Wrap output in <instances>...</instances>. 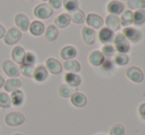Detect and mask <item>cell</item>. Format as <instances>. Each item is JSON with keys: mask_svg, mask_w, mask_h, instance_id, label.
I'll use <instances>...</instances> for the list:
<instances>
[{"mask_svg": "<svg viewBox=\"0 0 145 135\" xmlns=\"http://www.w3.org/2000/svg\"><path fill=\"white\" fill-rule=\"evenodd\" d=\"M114 44H115L116 50H118L120 53H126L130 48L129 42L121 33L116 35V37L114 38Z\"/></svg>", "mask_w": 145, "mask_h": 135, "instance_id": "6da1fadb", "label": "cell"}, {"mask_svg": "<svg viewBox=\"0 0 145 135\" xmlns=\"http://www.w3.org/2000/svg\"><path fill=\"white\" fill-rule=\"evenodd\" d=\"M52 14H54V9L46 3L40 4V5L36 6L34 9V15L36 16L38 19H40V20L48 19Z\"/></svg>", "mask_w": 145, "mask_h": 135, "instance_id": "7a4b0ae2", "label": "cell"}, {"mask_svg": "<svg viewBox=\"0 0 145 135\" xmlns=\"http://www.w3.org/2000/svg\"><path fill=\"white\" fill-rule=\"evenodd\" d=\"M21 37H22L21 31L15 27H12L5 33L4 42H5L6 44H8V46H13V44H17V42H19Z\"/></svg>", "mask_w": 145, "mask_h": 135, "instance_id": "3957f363", "label": "cell"}, {"mask_svg": "<svg viewBox=\"0 0 145 135\" xmlns=\"http://www.w3.org/2000/svg\"><path fill=\"white\" fill-rule=\"evenodd\" d=\"M25 121V116L21 112H12L6 114L5 116V123L9 126H18L21 125Z\"/></svg>", "mask_w": 145, "mask_h": 135, "instance_id": "277c9868", "label": "cell"}, {"mask_svg": "<svg viewBox=\"0 0 145 135\" xmlns=\"http://www.w3.org/2000/svg\"><path fill=\"white\" fill-rule=\"evenodd\" d=\"M2 69H3L4 73L8 77H11V78H17L20 75L19 67L11 60L3 61V63H2Z\"/></svg>", "mask_w": 145, "mask_h": 135, "instance_id": "5b68a950", "label": "cell"}, {"mask_svg": "<svg viewBox=\"0 0 145 135\" xmlns=\"http://www.w3.org/2000/svg\"><path fill=\"white\" fill-rule=\"evenodd\" d=\"M125 75L130 81L134 82V83H141L144 79L143 72L141 71V69L136 66H131L126 69Z\"/></svg>", "mask_w": 145, "mask_h": 135, "instance_id": "8992f818", "label": "cell"}, {"mask_svg": "<svg viewBox=\"0 0 145 135\" xmlns=\"http://www.w3.org/2000/svg\"><path fill=\"white\" fill-rule=\"evenodd\" d=\"M121 34L125 37V38L128 42H131L132 44H136V42H138L141 40V33L134 28L131 27L124 28Z\"/></svg>", "mask_w": 145, "mask_h": 135, "instance_id": "52a82bcc", "label": "cell"}, {"mask_svg": "<svg viewBox=\"0 0 145 135\" xmlns=\"http://www.w3.org/2000/svg\"><path fill=\"white\" fill-rule=\"evenodd\" d=\"M46 68L52 74L56 75L62 71V65L57 59L54 58V57H50L46 60Z\"/></svg>", "mask_w": 145, "mask_h": 135, "instance_id": "ba28073f", "label": "cell"}, {"mask_svg": "<svg viewBox=\"0 0 145 135\" xmlns=\"http://www.w3.org/2000/svg\"><path fill=\"white\" fill-rule=\"evenodd\" d=\"M87 25L89 26V28L92 29H101L104 25V21L102 19L101 16L97 15V14H88L87 17L85 18Z\"/></svg>", "mask_w": 145, "mask_h": 135, "instance_id": "9c48e42d", "label": "cell"}, {"mask_svg": "<svg viewBox=\"0 0 145 135\" xmlns=\"http://www.w3.org/2000/svg\"><path fill=\"white\" fill-rule=\"evenodd\" d=\"M14 22H15L16 26H17V29H20L23 32H27L29 30L30 27V20L29 18L27 17L24 14L20 13L17 14L15 16V19H14Z\"/></svg>", "mask_w": 145, "mask_h": 135, "instance_id": "30bf717a", "label": "cell"}, {"mask_svg": "<svg viewBox=\"0 0 145 135\" xmlns=\"http://www.w3.org/2000/svg\"><path fill=\"white\" fill-rule=\"evenodd\" d=\"M82 40L88 46H92L94 44L96 40V32L94 29L89 28V27H84L82 29Z\"/></svg>", "mask_w": 145, "mask_h": 135, "instance_id": "8fae6325", "label": "cell"}, {"mask_svg": "<svg viewBox=\"0 0 145 135\" xmlns=\"http://www.w3.org/2000/svg\"><path fill=\"white\" fill-rule=\"evenodd\" d=\"M88 60H89L90 64L93 66H100L105 61V56L100 50H93L90 52L89 56H88Z\"/></svg>", "mask_w": 145, "mask_h": 135, "instance_id": "7c38bea8", "label": "cell"}, {"mask_svg": "<svg viewBox=\"0 0 145 135\" xmlns=\"http://www.w3.org/2000/svg\"><path fill=\"white\" fill-rule=\"evenodd\" d=\"M114 38H115V35H114V32L111 31L108 28H102L100 30L99 33V40L102 44H111L114 40Z\"/></svg>", "mask_w": 145, "mask_h": 135, "instance_id": "4fadbf2b", "label": "cell"}, {"mask_svg": "<svg viewBox=\"0 0 145 135\" xmlns=\"http://www.w3.org/2000/svg\"><path fill=\"white\" fill-rule=\"evenodd\" d=\"M105 24L108 29H110L111 31L115 32V31H118L120 29V18L116 15H108L106 17V20H105Z\"/></svg>", "mask_w": 145, "mask_h": 135, "instance_id": "5bb4252c", "label": "cell"}, {"mask_svg": "<svg viewBox=\"0 0 145 135\" xmlns=\"http://www.w3.org/2000/svg\"><path fill=\"white\" fill-rule=\"evenodd\" d=\"M107 9H108V12L111 13L112 15L118 16L123 12L124 5L120 1H118V0H113V1H111L108 4Z\"/></svg>", "mask_w": 145, "mask_h": 135, "instance_id": "9a60e30c", "label": "cell"}, {"mask_svg": "<svg viewBox=\"0 0 145 135\" xmlns=\"http://www.w3.org/2000/svg\"><path fill=\"white\" fill-rule=\"evenodd\" d=\"M70 101H71V104H72L74 107L83 108V107H85L87 104V98L84 94L77 92V93L73 94V95L71 96Z\"/></svg>", "mask_w": 145, "mask_h": 135, "instance_id": "2e32d148", "label": "cell"}, {"mask_svg": "<svg viewBox=\"0 0 145 135\" xmlns=\"http://www.w3.org/2000/svg\"><path fill=\"white\" fill-rule=\"evenodd\" d=\"M22 83L21 80L18 78H10L7 81H5L4 83V89L6 92H9V93H13V92L19 90V88L21 87Z\"/></svg>", "mask_w": 145, "mask_h": 135, "instance_id": "e0dca14e", "label": "cell"}, {"mask_svg": "<svg viewBox=\"0 0 145 135\" xmlns=\"http://www.w3.org/2000/svg\"><path fill=\"white\" fill-rule=\"evenodd\" d=\"M77 92H78L77 87H73V86L67 85V84L61 85L58 89L59 96L62 98H71V96H72L73 94L77 93Z\"/></svg>", "mask_w": 145, "mask_h": 135, "instance_id": "ac0fdd59", "label": "cell"}, {"mask_svg": "<svg viewBox=\"0 0 145 135\" xmlns=\"http://www.w3.org/2000/svg\"><path fill=\"white\" fill-rule=\"evenodd\" d=\"M77 55V50L75 48L71 46H66L61 48L60 50V57L63 60H71Z\"/></svg>", "mask_w": 145, "mask_h": 135, "instance_id": "d6986e66", "label": "cell"}, {"mask_svg": "<svg viewBox=\"0 0 145 135\" xmlns=\"http://www.w3.org/2000/svg\"><path fill=\"white\" fill-rule=\"evenodd\" d=\"M25 53H26L25 50H24L22 46H17L12 50L11 57L17 64H22V63H23L24 56H25Z\"/></svg>", "mask_w": 145, "mask_h": 135, "instance_id": "ffe728a7", "label": "cell"}, {"mask_svg": "<svg viewBox=\"0 0 145 135\" xmlns=\"http://www.w3.org/2000/svg\"><path fill=\"white\" fill-rule=\"evenodd\" d=\"M70 17H69L68 14H60L57 17L54 19V26L56 28L59 29H64L66 27H68L69 24H70Z\"/></svg>", "mask_w": 145, "mask_h": 135, "instance_id": "44dd1931", "label": "cell"}, {"mask_svg": "<svg viewBox=\"0 0 145 135\" xmlns=\"http://www.w3.org/2000/svg\"><path fill=\"white\" fill-rule=\"evenodd\" d=\"M58 37V29L54 25H48L44 33V38L46 42H54Z\"/></svg>", "mask_w": 145, "mask_h": 135, "instance_id": "7402d4cb", "label": "cell"}, {"mask_svg": "<svg viewBox=\"0 0 145 135\" xmlns=\"http://www.w3.org/2000/svg\"><path fill=\"white\" fill-rule=\"evenodd\" d=\"M30 33L35 37H39L44 34V25L40 21H33L32 24H30L29 27Z\"/></svg>", "mask_w": 145, "mask_h": 135, "instance_id": "603a6c76", "label": "cell"}, {"mask_svg": "<svg viewBox=\"0 0 145 135\" xmlns=\"http://www.w3.org/2000/svg\"><path fill=\"white\" fill-rule=\"evenodd\" d=\"M63 68L68 73H78L81 69L80 63L76 60H66L63 63Z\"/></svg>", "mask_w": 145, "mask_h": 135, "instance_id": "cb8c5ba5", "label": "cell"}, {"mask_svg": "<svg viewBox=\"0 0 145 135\" xmlns=\"http://www.w3.org/2000/svg\"><path fill=\"white\" fill-rule=\"evenodd\" d=\"M48 70L44 66L42 65H40L39 67H37L35 69V72H34V79L37 82H44L48 78Z\"/></svg>", "mask_w": 145, "mask_h": 135, "instance_id": "d4e9b609", "label": "cell"}, {"mask_svg": "<svg viewBox=\"0 0 145 135\" xmlns=\"http://www.w3.org/2000/svg\"><path fill=\"white\" fill-rule=\"evenodd\" d=\"M69 17H70V21H72L75 24H82L85 21V16L84 12L80 9H76L72 12H69Z\"/></svg>", "mask_w": 145, "mask_h": 135, "instance_id": "484cf974", "label": "cell"}, {"mask_svg": "<svg viewBox=\"0 0 145 135\" xmlns=\"http://www.w3.org/2000/svg\"><path fill=\"white\" fill-rule=\"evenodd\" d=\"M120 26L123 27H127V26L133 24V12L130 10H126L121 13V16L120 18Z\"/></svg>", "mask_w": 145, "mask_h": 135, "instance_id": "4316f807", "label": "cell"}, {"mask_svg": "<svg viewBox=\"0 0 145 135\" xmlns=\"http://www.w3.org/2000/svg\"><path fill=\"white\" fill-rule=\"evenodd\" d=\"M64 80L67 85L73 86V87H78L82 82L80 76L76 73H66L64 76Z\"/></svg>", "mask_w": 145, "mask_h": 135, "instance_id": "83f0119b", "label": "cell"}, {"mask_svg": "<svg viewBox=\"0 0 145 135\" xmlns=\"http://www.w3.org/2000/svg\"><path fill=\"white\" fill-rule=\"evenodd\" d=\"M11 99V104L14 105L15 107H20L23 105L24 103V94L21 90H17V91L13 92L10 96Z\"/></svg>", "mask_w": 145, "mask_h": 135, "instance_id": "f1b7e54d", "label": "cell"}, {"mask_svg": "<svg viewBox=\"0 0 145 135\" xmlns=\"http://www.w3.org/2000/svg\"><path fill=\"white\" fill-rule=\"evenodd\" d=\"M126 5L130 10H143L145 8V0H126Z\"/></svg>", "mask_w": 145, "mask_h": 135, "instance_id": "f546056e", "label": "cell"}, {"mask_svg": "<svg viewBox=\"0 0 145 135\" xmlns=\"http://www.w3.org/2000/svg\"><path fill=\"white\" fill-rule=\"evenodd\" d=\"M145 23V10H137L133 13V24L142 26Z\"/></svg>", "mask_w": 145, "mask_h": 135, "instance_id": "4dcf8cb0", "label": "cell"}, {"mask_svg": "<svg viewBox=\"0 0 145 135\" xmlns=\"http://www.w3.org/2000/svg\"><path fill=\"white\" fill-rule=\"evenodd\" d=\"M35 66L34 65H27V64H21L19 70L20 73L23 74L25 77H28V78H33L34 76V72H35Z\"/></svg>", "mask_w": 145, "mask_h": 135, "instance_id": "1f68e13d", "label": "cell"}, {"mask_svg": "<svg viewBox=\"0 0 145 135\" xmlns=\"http://www.w3.org/2000/svg\"><path fill=\"white\" fill-rule=\"evenodd\" d=\"M11 99L7 93L0 92V108H9L11 107Z\"/></svg>", "mask_w": 145, "mask_h": 135, "instance_id": "d6a6232c", "label": "cell"}, {"mask_svg": "<svg viewBox=\"0 0 145 135\" xmlns=\"http://www.w3.org/2000/svg\"><path fill=\"white\" fill-rule=\"evenodd\" d=\"M62 5L64 9L68 12H72L78 9V1L77 0H62Z\"/></svg>", "mask_w": 145, "mask_h": 135, "instance_id": "836d02e7", "label": "cell"}, {"mask_svg": "<svg viewBox=\"0 0 145 135\" xmlns=\"http://www.w3.org/2000/svg\"><path fill=\"white\" fill-rule=\"evenodd\" d=\"M129 61V58H128L127 54L126 53H120L118 52V54L115 55V63L118 66H123V65H126Z\"/></svg>", "mask_w": 145, "mask_h": 135, "instance_id": "e575fe53", "label": "cell"}, {"mask_svg": "<svg viewBox=\"0 0 145 135\" xmlns=\"http://www.w3.org/2000/svg\"><path fill=\"white\" fill-rule=\"evenodd\" d=\"M125 133V129L124 126L121 124H114L110 129V135H124Z\"/></svg>", "mask_w": 145, "mask_h": 135, "instance_id": "d590c367", "label": "cell"}, {"mask_svg": "<svg viewBox=\"0 0 145 135\" xmlns=\"http://www.w3.org/2000/svg\"><path fill=\"white\" fill-rule=\"evenodd\" d=\"M102 53L105 57H108V58H110V57L114 56L115 55V52H116V50L115 48H114L113 46H111V44H106V46H104L103 48H102Z\"/></svg>", "mask_w": 145, "mask_h": 135, "instance_id": "8d00e7d4", "label": "cell"}, {"mask_svg": "<svg viewBox=\"0 0 145 135\" xmlns=\"http://www.w3.org/2000/svg\"><path fill=\"white\" fill-rule=\"evenodd\" d=\"M37 61V57L33 52H26L25 56L23 59V63L22 64H27V65H35Z\"/></svg>", "mask_w": 145, "mask_h": 135, "instance_id": "74e56055", "label": "cell"}, {"mask_svg": "<svg viewBox=\"0 0 145 135\" xmlns=\"http://www.w3.org/2000/svg\"><path fill=\"white\" fill-rule=\"evenodd\" d=\"M50 6L52 9H59L62 6V0H48Z\"/></svg>", "mask_w": 145, "mask_h": 135, "instance_id": "f35d334b", "label": "cell"}, {"mask_svg": "<svg viewBox=\"0 0 145 135\" xmlns=\"http://www.w3.org/2000/svg\"><path fill=\"white\" fill-rule=\"evenodd\" d=\"M138 112H139L140 116H141V117L145 120V103H142L141 105L139 106Z\"/></svg>", "mask_w": 145, "mask_h": 135, "instance_id": "ab89813d", "label": "cell"}, {"mask_svg": "<svg viewBox=\"0 0 145 135\" xmlns=\"http://www.w3.org/2000/svg\"><path fill=\"white\" fill-rule=\"evenodd\" d=\"M5 33H6L5 28H4L1 24H0V38H4V36H5Z\"/></svg>", "mask_w": 145, "mask_h": 135, "instance_id": "60d3db41", "label": "cell"}, {"mask_svg": "<svg viewBox=\"0 0 145 135\" xmlns=\"http://www.w3.org/2000/svg\"><path fill=\"white\" fill-rule=\"evenodd\" d=\"M4 83H5V80H4L3 77L0 75V88H2L4 86Z\"/></svg>", "mask_w": 145, "mask_h": 135, "instance_id": "b9f144b4", "label": "cell"}, {"mask_svg": "<svg viewBox=\"0 0 145 135\" xmlns=\"http://www.w3.org/2000/svg\"><path fill=\"white\" fill-rule=\"evenodd\" d=\"M13 135H24V134H20V133H15V134H13Z\"/></svg>", "mask_w": 145, "mask_h": 135, "instance_id": "7bdbcfd3", "label": "cell"}, {"mask_svg": "<svg viewBox=\"0 0 145 135\" xmlns=\"http://www.w3.org/2000/svg\"><path fill=\"white\" fill-rule=\"evenodd\" d=\"M42 1H44V2H46V1H48V0H42Z\"/></svg>", "mask_w": 145, "mask_h": 135, "instance_id": "ee69618b", "label": "cell"}, {"mask_svg": "<svg viewBox=\"0 0 145 135\" xmlns=\"http://www.w3.org/2000/svg\"><path fill=\"white\" fill-rule=\"evenodd\" d=\"M27 1H30L31 2V1H34V0H27Z\"/></svg>", "mask_w": 145, "mask_h": 135, "instance_id": "f6af8a7d", "label": "cell"}, {"mask_svg": "<svg viewBox=\"0 0 145 135\" xmlns=\"http://www.w3.org/2000/svg\"><path fill=\"white\" fill-rule=\"evenodd\" d=\"M99 135H105V134H99Z\"/></svg>", "mask_w": 145, "mask_h": 135, "instance_id": "bcb514c9", "label": "cell"}, {"mask_svg": "<svg viewBox=\"0 0 145 135\" xmlns=\"http://www.w3.org/2000/svg\"><path fill=\"white\" fill-rule=\"evenodd\" d=\"M121 1H124V0H121Z\"/></svg>", "mask_w": 145, "mask_h": 135, "instance_id": "7dc6e473", "label": "cell"}]
</instances>
